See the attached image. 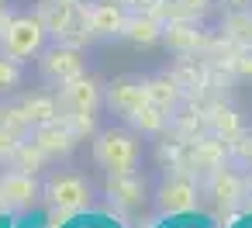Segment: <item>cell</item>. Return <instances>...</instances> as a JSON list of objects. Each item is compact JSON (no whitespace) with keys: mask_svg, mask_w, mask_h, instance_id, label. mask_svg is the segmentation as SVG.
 <instances>
[{"mask_svg":"<svg viewBox=\"0 0 252 228\" xmlns=\"http://www.w3.org/2000/svg\"><path fill=\"white\" fill-rule=\"evenodd\" d=\"M94 159L111 176H131L142 169V135L131 125H107L94 135Z\"/></svg>","mask_w":252,"mask_h":228,"instance_id":"obj_1","label":"cell"},{"mask_svg":"<svg viewBox=\"0 0 252 228\" xmlns=\"http://www.w3.org/2000/svg\"><path fill=\"white\" fill-rule=\"evenodd\" d=\"M49 25L42 18H32V14H21L14 21L4 25L0 32V52L18 59V63H28V59H38L45 49H49Z\"/></svg>","mask_w":252,"mask_h":228,"instance_id":"obj_2","label":"cell"},{"mask_svg":"<svg viewBox=\"0 0 252 228\" xmlns=\"http://www.w3.org/2000/svg\"><path fill=\"white\" fill-rule=\"evenodd\" d=\"M42 197L59 207V211H80L94 200V187L83 173H73V169H56L42 180Z\"/></svg>","mask_w":252,"mask_h":228,"instance_id":"obj_3","label":"cell"},{"mask_svg":"<svg viewBox=\"0 0 252 228\" xmlns=\"http://www.w3.org/2000/svg\"><path fill=\"white\" fill-rule=\"evenodd\" d=\"M87 73V59L80 49L69 45H52L38 56V76L45 87H66L73 80H80Z\"/></svg>","mask_w":252,"mask_h":228,"instance_id":"obj_4","label":"cell"},{"mask_svg":"<svg viewBox=\"0 0 252 228\" xmlns=\"http://www.w3.org/2000/svg\"><path fill=\"white\" fill-rule=\"evenodd\" d=\"M104 104L125 118V125H131L149 104H152V94H149V83L145 80H135V76H118L114 83L104 87Z\"/></svg>","mask_w":252,"mask_h":228,"instance_id":"obj_5","label":"cell"},{"mask_svg":"<svg viewBox=\"0 0 252 228\" xmlns=\"http://www.w3.org/2000/svg\"><path fill=\"white\" fill-rule=\"evenodd\" d=\"M100 104H104V90H100V83L90 80L87 73H83L80 80L59 87V107H63L66 114H73V118H97Z\"/></svg>","mask_w":252,"mask_h":228,"instance_id":"obj_6","label":"cell"},{"mask_svg":"<svg viewBox=\"0 0 252 228\" xmlns=\"http://www.w3.org/2000/svg\"><path fill=\"white\" fill-rule=\"evenodd\" d=\"M42 197V183L32 173L11 169V173H0V207L4 211H25Z\"/></svg>","mask_w":252,"mask_h":228,"instance_id":"obj_7","label":"cell"},{"mask_svg":"<svg viewBox=\"0 0 252 228\" xmlns=\"http://www.w3.org/2000/svg\"><path fill=\"white\" fill-rule=\"evenodd\" d=\"M193 204H197V183H193L190 173L176 169V173L159 187V207H162L166 214H187V211H193Z\"/></svg>","mask_w":252,"mask_h":228,"instance_id":"obj_8","label":"cell"},{"mask_svg":"<svg viewBox=\"0 0 252 228\" xmlns=\"http://www.w3.org/2000/svg\"><path fill=\"white\" fill-rule=\"evenodd\" d=\"M245 190H249V180H245L235 166H218V169L211 173V180H207V194H211L214 204H221V207L238 204V200L245 197Z\"/></svg>","mask_w":252,"mask_h":228,"instance_id":"obj_9","label":"cell"},{"mask_svg":"<svg viewBox=\"0 0 252 228\" xmlns=\"http://www.w3.org/2000/svg\"><path fill=\"white\" fill-rule=\"evenodd\" d=\"M125 25H128V11H125V4H118V0L97 4V7L87 14V28H90V35H121Z\"/></svg>","mask_w":252,"mask_h":228,"instance_id":"obj_10","label":"cell"},{"mask_svg":"<svg viewBox=\"0 0 252 228\" xmlns=\"http://www.w3.org/2000/svg\"><path fill=\"white\" fill-rule=\"evenodd\" d=\"M121 35L131 38V42H138V45H152V42L162 38V25L156 18H128V25H125Z\"/></svg>","mask_w":252,"mask_h":228,"instance_id":"obj_11","label":"cell"},{"mask_svg":"<svg viewBox=\"0 0 252 228\" xmlns=\"http://www.w3.org/2000/svg\"><path fill=\"white\" fill-rule=\"evenodd\" d=\"M149 94H152V104H159L162 111L180 100V87H176L173 80H166V76H162V80H149Z\"/></svg>","mask_w":252,"mask_h":228,"instance_id":"obj_12","label":"cell"},{"mask_svg":"<svg viewBox=\"0 0 252 228\" xmlns=\"http://www.w3.org/2000/svg\"><path fill=\"white\" fill-rule=\"evenodd\" d=\"M38 145L49 149V152H56V149H69V131L59 128L56 121H45V128L38 131Z\"/></svg>","mask_w":252,"mask_h":228,"instance_id":"obj_13","label":"cell"},{"mask_svg":"<svg viewBox=\"0 0 252 228\" xmlns=\"http://www.w3.org/2000/svg\"><path fill=\"white\" fill-rule=\"evenodd\" d=\"M21 83V63L0 52V90H14Z\"/></svg>","mask_w":252,"mask_h":228,"instance_id":"obj_14","label":"cell"},{"mask_svg":"<svg viewBox=\"0 0 252 228\" xmlns=\"http://www.w3.org/2000/svg\"><path fill=\"white\" fill-rule=\"evenodd\" d=\"M69 18H73V4H66V0H59V7L49 14V32H66L69 28Z\"/></svg>","mask_w":252,"mask_h":228,"instance_id":"obj_15","label":"cell"},{"mask_svg":"<svg viewBox=\"0 0 252 228\" xmlns=\"http://www.w3.org/2000/svg\"><path fill=\"white\" fill-rule=\"evenodd\" d=\"M214 128H218L221 135L238 131V118H235V111H218V114H214Z\"/></svg>","mask_w":252,"mask_h":228,"instance_id":"obj_16","label":"cell"},{"mask_svg":"<svg viewBox=\"0 0 252 228\" xmlns=\"http://www.w3.org/2000/svg\"><path fill=\"white\" fill-rule=\"evenodd\" d=\"M218 4L224 11H245V7H252V0H218Z\"/></svg>","mask_w":252,"mask_h":228,"instance_id":"obj_17","label":"cell"},{"mask_svg":"<svg viewBox=\"0 0 252 228\" xmlns=\"http://www.w3.org/2000/svg\"><path fill=\"white\" fill-rule=\"evenodd\" d=\"M190 7H193V11H200V7H207V4H204V0H190Z\"/></svg>","mask_w":252,"mask_h":228,"instance_id":"obj_18","label":"cell"}]
</instances>
